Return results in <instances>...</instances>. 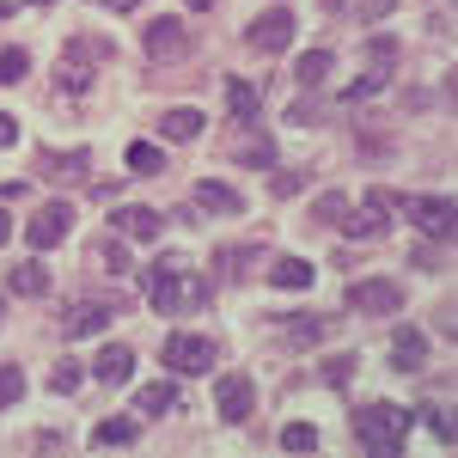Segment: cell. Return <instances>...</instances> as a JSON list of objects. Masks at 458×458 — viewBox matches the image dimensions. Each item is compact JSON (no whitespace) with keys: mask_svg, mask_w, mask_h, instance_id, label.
Returning <instances> with one entry per match:
<instances>
[{"mask_svg":"<svg viewBox=\"0 0 458 458\" xmlns=\"http://www.w3.org/2000/svg\"><path fill=\"white\" fill-rule=\"evenodd\" d=\"M6 239H13V214L0 208V245H6Z\"/></svg>","mask_w":458,"mask_h":458,"instance_id":"7bdbcfd3","label":"cell"},{"mask_svg":"<svg viewBox=\"0 0 458 458\" xmlns=\"http://www.w3.org/2000/svg\"><path fill=\"white\" fill-rule=\"evenodd\" d=\"M92 55H98V43H80V37H73L68 49H62V73H55V80H62L68 92H73V86L86 92V86H92V68H86Z\"/></svg>","mask_w":458,"mask_h":458,"instance_id":"2e32d148","label":"cell"},{"mask_svg":"<svg viewBox=\"0 0 458 458\" xmlns=\"http://www.w3.org/2000/svg\"><path fill=\"white\" fill-rule=\"evenodd\" d=\"M391 367H397V373H422L428 367V330L422 324H397V336H391Z\"/></svg>","mask_w":458,"mask_h":458,"instance_id":"8fae6325","label":"cell"},{"mask_svg":"<svg viewBox=\"0 0 458 458\" xmlns=\"http://www.w3.org/2000/svg\"><path fill=\"white\" fill-rule=\"evenodd\" d=\"M147 293H153V312H202V306H208V282H202L196 269H183L177 257L153 269Z\"/></svg>","mask_w":458,"mask_h":458,"instance_id":"7a4b0ae2","label":"cell"},{"mask_svg":"<svg viewBox=\"0 0 458 458\" xmlns=\"http://www.w3.org/2000/svg\"><path fill=\"white\" fill-rule=\"evenodd\" d=\"M0 312H6V306H0Z\"/></svg>","mask_w":458,"mask_h":458,"instance_id":"c3c4849f","label":"cell"},{"mask_svg":"<svg viewBox=\"0 0 458 458\" xmlns=\"http://www.w3.org/2000/svg\"><path fill=\"white\" fill-rule=\"evenodd\" d=\"M349 312H360V318H391V312H403V287L391 282V276L354 282V287H349Z\"/></svg>","mask_w":458,"mask_h":458,"instance_id":"5b68a950","label":"cell"},{"mask_svg":"<svg viewBox=\"0 0 458 458\" xmlns=\"http://www.w3.org/2000/svg\"><path fill=\"white\" fill-rule=\"evenodd\" d=\"M410 263H416L422 276H440V269H446V250H440V239H434V245H422V239H416V250H410Z\"/></svg>","mask_w":458,"mask_h":458,"instance_id":"d6a6232c","label":"cell"},{"mask_svg":"<svg viewBox=\"0 0 458 458\" xmlns=\"http://www.w3.org/2000/svg\"><path fill=\"white\" fill-rule=\"evenodd\" d=\"M37 6H49V0H37Z\"/></svg>","mask_w":458,"mask_h":458,"instance_id":"7dc6e473","label":"cell"},{"mask_svg":"<svg viewBox=\"0 0 458 458\" xmlns=\"http://www.w3.org/2000/svg\"><path fill=\"white\" fill-rule=\"evenodd\" d=\"M25 68H31V55H25V49H0V86H19Z\"/></svg>","mask_w":458,"mask_h":458,"instance_id":"836d02e7","label":"cell"},{"mask_svg":"<svg viewBox=\"0 0 458 458\" xmlns=\"http://www.w3.org/2000/svg\"><path fill=\"white\" fill-rule=\"evenodd\" d=\"M135 410H147V416H172V410H183V397H177L172 379H159V386L135 391Z\"/></svg>","mask_w":458,"mask_h":458,"instance_id":"603a6c76","label":"cell"},{"mask_svg":"<svg viewBox=\"0 0 458 458\" xmlns=\"http://www.w3.org/2000/svg\"><path fill=\"white\" fill-rule=\"evenodd\" d=\"M123 159H129V172H135V177H159V172H165V153H159L153 141H129Z\"/></svg>","mask_w":458,"mask_h":458,"instance_id":"83f0119b","label":"cell"},{"mask_svg":"<svg viewBox=\"0 0 458 458\" xmlns=\"http://www.w3.org/2000/svg\"><path fill=\"white\" fill-rule=\"evenodd\" d=\"M92 373H98L105 386H123V379L135 373V349H129V343H105L98 360H92Z\"/></svg>","mask_w":458,"mask_h":458,"instance_id":"d6986e66","label":"cell"},{"mask_svg":"<svg viewBox=\"0 0 458 458\" xmlns=\"http://www.w3.org/2000/svg\"><path fill=\"white\" fill-rule=\"evenodd\" d=\"M49 386H55V391H73V386H80V367H73V360H62V367L49 373Z\"/></svg>","mask_w":458,"mask_h":458,"instance_id":"ab89813d","label":"cell"},{"mask_svg":"<svg viewBox=\"0 0 458 458\" xmlns=\"http://www.w3.org/2000/svg\"><path fill=\"white\" fill-rule=\"evenodd\" d=\"M422 416H428V428H434V440L453 446V422H446V410H422Z\"/></svg>","mask_w":458,"mask_h":458,"instance_id":"f35d334b","label":"cell"},{"mask_svg":"<svg viewBox=\"0 0 458 458\" xmlns=\"http://www.w3.org/2000/svg\"><path fill=\"white\" fill-rule=\"evenodd\" d=\"M226 110H233V123H257V110H263V92H257L250 80H226Z\"/></svg>","mask_w":458,"mask_h":458,"instance_id":"7402d4cb","label":"cell"},{"mask_svg":"<svg viewBox=\"0 0 458 458\" xmlns=\"http://www.w3.org/2000/svg\"><path fill=\"white\" fill-rule=\"evenodd\" d=\"M245 135L226 147V159H239V165H276V141L269 135H257V123H239Z\"/></svg>","mask_w":458,"mask_h":458,"instance_id":"e0dca14e","label":"cell"},{"mask_svg":"<svg viewBox=\"0 0 458 458\" xmlns=\"http://www.w3.org/2000/svg\"><path fill=\"white\" fill-rule=\"evenodd\" d=\"M282 446H287V453H318V428L312 422H287L282 428Z\"/></svg>","mask_w":458,"mask_h":458,"instance_id":"1f68e13d","label":"cell"},{"mask_svg":"<svg viewBox=\"0 0 458 458\" xmlns=\"http://www.w3.org/2000/svg\"><path fill=\"white\" fill-rule=\"evenodd\" d=\"M196 208L220 214V220H233V214H245V196L233 190V183H220V177H202L196 183Z\"/></svg>","mask_w":458,"mask_h":458,"instance_id":"5bb4252c","label":"cell"},{"mask_svg":"<svg viewBox=\"0 0 458 458\" xmlns=\"http://www.w3.org/2000/svg\"><path fill=\"white\" fill-rule=\"evenodd\" d=\"M183 49H190V31H183L177 19H153V25H147V55H153V62H172Z\"/></svg>","mask_w":458,"mask_h":458,"instance_id":"9a60e30c","label":"cell"},{"mask_svg":"<svg viewBox=\"0 0 458 458\" xmlns=\"http://www.w3.org/2000/svg\"><path fill=\"white\" fill-rule=\"evenodd\" d=\"M159 135H165V141H196V135H202V110L196 105L165 110V116H159Z\"/></svg>","mask_w":458,"mask_h":458,"instance_id":"44dd1931","label":"cell"},{"mask_svg":"<svg viewBox=\"0 0 458 458\" xmlns=\"http://www.w3.org/2000/svg\"><path fill=\"white\" fill-rule=\"evenodd\" d=\"M391 6H397V0H354V13H360V19H386Z\"/></svg>","mask_w":458,"mask_h":458,"instance_id":"60d3db41","label":"cell"},{"mask_svg":"<svg viewBox=\"0 0 458 458\" xmlns=\"http://www.w3.org/2000/svg\"><path fill=\"white\" fill-rule=\"evenodd\" d=\"M250 49H263V55H282L287 43H293V13L287 6H269V13H257L250 19V31H245Z\"/></svg>","mask_w":458,"mask_h":458,"instance_id":"9c48e42d","label":"cell"},{"mask_svg":"<svg viewBox=\"0 0 458 458\" xmlns=\"http://www.w3.org/2000/svg\"><path fill=\"white\" fill-rule=\"evenodd\" d=\"M391 208H397V196H391V190H367V196H360V208H343L336 226H343L349 239H379V233L391 226Z\"/></svg>","mask_w":458,"mask_h":458,"instance_id":"277c9868","label":"cell"},{"mask_svg":"<svg viewBox=\"0 0 458 458\" xmlns=\"http://www.w3.org/2000/svg\"><path fill=\"white\" fill-rule=\"evenodd\" d=\"M135 440H141V422H129V416H105L92 428V446H135Z\"/></svg>","mask_w":458,"mask_h":458,"instance_id":"d4e9b609","label":"cell"},{"mask_svg":"<svg viewBox=\"0 0 458 458\" xmlns=\"http://www.w3.org/2000/svg\"><path fill=\"white\" fill-rule=\"evenodd\" d=\"M287 116H293L300 129H312V123H324V105H318V98H300V105L287 110Z\"/></svg>","mask_w":458,"mask_h":458,"instance_id":"74e56055","label":"cell"},{"mask_svg":"<svg viewBox=\"0 0 458 458\" xmlns=\"http://www.w3.org/2000/svg\"><path fill=\"white\" fill-rule=\"evenodd\" d=\"M330 68H336V55H330V49H306V55H300V68H293V80H300L306 92H318V86L330 80Z\"/></svg>","mask_w":458,"mask_h":458,"instance_id":"484cf974","label":"cell"},{"mask_svg":"<svg viewBox=\"0 0 458 458\" xmlns=\"http://www.w3.org/2000/svg\"><path fill=\"white\" fill-rule=\"evenodd\" d=\"M105 6H116V13H129V6H135V0H105Z\"/></svg>","mask_w":458,"mask_h":458,"instance_id":"f6af8a7d","label":"cell"},{"mask_svg":"<svg viewBox=\"0 0 458 458\" xmlns=\"http://www.w3.org/2000/svg\"><path fill=\"white\" fill-rule=\"evenodd\" d=\"M403 214H410V226H416L422 239H440V245L453 239V202H446V196H410Z\"/></svg>","mask_w":458,"mask_h":458,"instance_id":"ba28073f","label":"cell"},{"mask_svg":"<svg viewBox=\"0 0 458 458\" xmlns=\"http://www.w3.org/2000/svg\"><path fill=\"white\" fill-rule=\"evenodd\" d=\"M0 19H6V0H0Z\"/></svg>","mask_w":458,"mask_h":458,"instance_id":"bcb514c9","label":"cell"},{"mask_svg":"<svg viewBox=\"0 0 458 458\" xmlns=\"http://www.w3.org/2000/svg\"><path fill=\"white\" fill-rule=\"evenodd\" d=\"M386 86H391V68H367V73L349 86V92H343V105H367V98H379Z\"/></svg>","mask_w":458,"mask_h":458,"instance_id":"f1b7e54d","label":"cell"},{"mask_svg":"<svg viewBox=\"0 0 458 458\" xmlns=\"http://www.w3.org/2000/svg\"><path fill=\"white\" fill-rule=\"evenodd\" d=\"M269 282L287 287V293H306V287L318 282V269L306 263V257H276V263H269Z\"/></svg>","mask_w":458,"mask_h":458,"instance_id":"ffe728a7","label":"cell"},{"mask_svg":"<svg viewBox=\"0 0 458 458\" xmlns=\"http://www.w3.org/2000/svg\"><path fill=\"white\" fill-rule=\"evenodd\" d=\"M92 263H98L105 276H129V269H135V263H129V245H123V233L98 239V245H92Z\"/></svg>","mask_w":458,"mask_h":458,"instance_id":"cb8c5ba5","label":"cell"},{"mask_svg":"<svg viewBox=\"0 0 458 458\" xmlns=\"http://www.w3.org/2000/svg\"><path fill=\"white\" fill-rule=\"evenodd\" d=\"M159 360H165L172 373H183V379H196V373H214V360H220V343H214V336L172 330V336H165V349H159Z\"/></svg>","mask_w":458,"mask_h":458,"instance_id":"3957f363","label":"cell"},{"mask_svg":"<svg viewBox=\"0 0 458 458\" xmlns=\"http://www.w3.org/2000/svg\"><path fill=\"white\" fill-rule=\"evenodd\" d=\"M330 330H336V318H330V312H300V318H287V324H282V343H287V349H312V343H324Z\"/></svg>","mask_w":458,"mask_h":458,"instance_id":"4fadbf2b","label":"cell"},{"mask_svg":"<svg viewBox=\"0 0 458 458\" xmlns=\"http://www.w3.org/2000/svg\"><path fill=\"white\" fill-rule=\"evenodd\" d=\"M19 141V123H13V116H6V110H0V153H6V147Z\"/></svg>","mask_w":458,"mask_h":458,"instance_id":"b9f144b4","label":"cell"},{"mask_svg":"<svg viewBox=\"0 0 458 458\" xmlns=\"http://www.w3.org/2000/svg\"><path fill=\"white\" fill-rule=\"evenodd\" d=\"M19 397H25V367L19 360H0V410L19 403Z\"/></svg>","mask_w":458,"mask_h":458,"instance_id":"f546056e","label":"cell"},{"mask_svg":"<svg viewBox=\"0 0 458 458\" xmlns=\"http://www.w3.org/2000/svg\"><path fill=\"white\" fill-rule=\"evenodd\" d=\"M360 55H367V68H391V62H397V37H367Z\"/></svg>","mask_w":458,"mask_h":458,"instance_id":"e575fe53","label":"cell"},{"mask_svg":"<svg viewBox=\"0 0 458 458\" xmlns=\"http://www.w3.org/2000/svg\"><path fill=\"white\" fill-rule=\"evenodd\" d=\"M110 233H123V239H159L165 233V214L147 208V202H129V208L110 214Z\"/></svg>","mask_w":458,"mask_h":458,"instance_id":"7c38bea8","label":"cell"},{"mask_svg":"<svg viewBox=\"0 0 458 458\" xmlns=\"http://www.w3.org/2000/svg\"><path fill=\"white\" fill-rule=\"evenodd\" d=\"M86 165H92L86 147H43L37 153V177H49V183H80Z\"/></svg>","mask_w":458,"mask_h":458,"instance_id":"30bf717a","label":"cell"},{"mask_svg":"<svg viewBox=\"0 0 458 458\" xmlns=\"http://www.w3.org/2000/svg\"><path fill=\"white\" fill-rule=\"evenodd\" d=\"M13 293L43 300V293H49V269H43V263H13Z\"/></svg>","mask_w":458,"mask_h":458,"instance_id":"4316f807","label":"cell"},{"mask_svg":"<svg viewBox=\"0 0 458 458\" xmlns=\"http://www.w3.org/2000/svg\"><path fill=\"white\" fill-rule=\"evenodd\" d=\"M343 208H349V196H343V190H324V196L312 202V220H318V226H336Z\"/></svg>","mask_w":458,"mask_h":458,"instance_id":"4dcf8cb0","label":"cell"},{"mask_svg":"<svg viewBox=\"0 0 458 458\" xmlns=\"http://www.w3.org/2000/svg\"><path fill=\"white\" fill-rule=\"evenodd\" d=\"M354 379V354H330L324 360V386H349Z\"/></svg>","mask_w":458,"mask_h":458,"instance_id":"d590c367","label":"cell"},{"mask_svg":"<svg viewBox=\"0 0 458 458\" xmlns=\"http://www.w3.org/2000/svg\"><path fill=\"white\" fill-rule=\"evenodd\" d=\"M110 318H116L110 306H92V300H73V306H68V318H62V330H68L73 343H80V336H98V330H105Z\"/></svg>","mask_w":458,"mask_h":458,"instance_id":"ac0fdd59","label":"cell"},{"mask_svg":"<svg viewBox=\"0 0 458 458\" xmlns=\"http://www.w3.org/2000/svg\"><path fill=\"white\" fill-rule=\"evenodd\" d=\"M250 410H257V386H250L245 373H226V379H214V416L226 428L250 422Z\"/></svg>","mask_w":458,"mask_h":458,"instance_id":"8992f818","label":"cell"},{"mask_svg":"<svg viewBox=\"0 0 458 458\" xmlns=\"http://www.w3.org/2000/svg\"><path fill=\"white\" fill-rule=\"evenodd\" d=\"M349 422H354V440H360L367 453H386L391 458V453H403V440H410V428H416V410H403V403H386V397H379V403H360Z\"/></svg>","mask_w":458,"mask_h":458,"instance_id":"6da1fadb","label":"cell"},{"mask_svg":"<svg viewBox=\"0 0 458 458\" xmlns=\"http://www.w3.org/2000/svg\"><path fill=\"white\" fill-rule=\"evenodd\" d=\"M183 6H190V13H208V6H214V0H183Z\"/></svg>","mask_w":458,"mask_h":458,"instance_id":"ee69618b","label":"cell"},{"mask_svg":"<svg viewBox=\"0 0 458 458\" xmlns=\"http://www.w3.org/2000/svg\"><path fill=\"white\" fill-rule=\"evenodd\" d=\"M68 233H73V202H43V208L25 220V239H31V250L62 245Z\"/></svg>","mask_w":458,"mask_h":458,"instance_id":"52a82bcc","label":"cell"},{"mask_svg":"<svg viewBox=\"0 0 458 458\" xmlns=\"http://www.w3.org/2000/svg\"><path fill=\"white\" fill-rule=\"evenodd\" d=\"M306 190V172H276L269 177V196H300Z\"/></svg>","mask_w":458,"mask_h":458,"instance_id":"8d00e7d4","label":"cell"}]
</instances>
